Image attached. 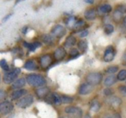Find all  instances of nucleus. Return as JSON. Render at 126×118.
<instances>
[{
	"mask_svg": "<svg viewBox=\"0 0 126 118\" xmlns=\"http://www.w3.org/2000/svg\"><path fill=\"white\" fill-rule=\"evenodd\" d=\"M110 118H121V116L119 114H114L110 116Z\"/></svg>",
	"mask_w": 126,
	"mask_h": 118,
	"instance_id": "obj_38",
	"label": "nucleus"
},
{
	"mask_svg": "<svg viewBox=\"0 0 126 118\" xmlns=\"http://www.w3.org/2000/svg\"><path fill=\"white\" fill-rule=\"evenodd\" d=\"M93 85H90V84H88V83H84L80 85V87H79V93L83 96L88 95V94L91 93V92L93 91Z\"/></svg>",
	"mask_w": 126,
	"mask_h": 118,
	"instance_id": "obj_11",
	"label": "nucleus"
},
{
	"mask_svg": "<svg viewBox=\"0 0 126 118\" xmlns=\"http://www.w3.org/2000/svg\"><path fill=\"white\" fill-rule=\"evenodd\" d=\"M104 118H110V116H105Z\"/></svg>",
	"mask_w": 126,
	"mask_h": 118,
	"instance_id": "obj_42",
	"label": "nucleus"
},
{
	"mask_svg": "<svg viewBox=\"0 0 126 118\" xmlns=\"http://www.w3.org/2000/svg\"><path fill=\"white\" fill-rule=\"evenodd\" d=\"M76 43V39L75 37L74 36H69L67 38V40H66L65 43H64V46L67 47H73V46H74Z\"/></svg>",
	"mask_w": 126,
	"mask_h": 118,
	"instance_id": "obj_20",
	"label": "nucleus"
},
{
	"mask_svg": "<svg viewBox=\"0 0 126 118\" xmlns=\"http://www.w3.org/2000/svg\"><path fill=\"white\" fill-rule=\"evenodd\" d=\"M116 82H117L116 77L114 76L113 74H110L105 78V80H104V85H105V86H111V85H113Z\"/></svg>",
	"mask_w": 126,
	"mask_h": 118,
	"instance_id": "obj_16",
	"label": "nucleus"
},
{
	"mask_svg": "<svg viewBox=\"0 0 126 118\" xmlns=\"http://www.w3.org/2000/svg\"><path fill=\"white\" fill-rule=\"evenodd\" d=\"M67 55V51L63 47H60L56 48L54 52V57L56 60H61Z\"/></svg>",
	"mask_w": 126,
	"mask_h": 118,
	"instance_id": "obj_10",
	"label": "nucleus"
},
{
	"mask_svg": "<svg viewBox=\"0 0 126 118\" xmlns=\"http://www.w3.org/2000/svg\"><path fill=\"white\" fill-rule=\"evenodd\" d=\"M53 62L52 56L49 54H45L40 58V64L42 68H47L50 66V65Z\"/></svg>",
	"mask_w": 126,
	"mask_h": 118,
	"instance_id": "obj_9",
	"label": "nucleus"
},
{
	"mask_svg": "<svg viewBox=\"0 0 126 118\" xmlns=\"http://www.w3.org/2000/svg\"><path fill=\"white\" fill-rule=\"evenodd\" d=\"M86 83L93 85H98L103 80V76L100 73H91L86 78Z\"/></svg>",
	"mask_w": 126,
	"mask_h": 118,
	"instance_id": "obj_2",
	"label": "nucleus"
},
{
	"mask_svg": "<svg viewBox=\"0 0 126 118\" xmlns=\"http://www.w3.org/2000/svg\"><path fill=\"white\" fill-rule=\"evenodd\" d=\"M14 108L13 104L9 101H4V102L0 103V114L1 115H7L11 112Z\"/></svg>",
	"mask_w": 126,
	"mask_h": 118,
	"instance_id": "obj_5",
	"label": "nucleus"
},
{
	"mask_svg": "<svg viewBox=\"0 0 126 118\" xmlns=\"http://www.w3.org/2000/svg\"><path fill=\"white\" fill-rule=\"evenodd\" d=\"M4 97H5V93H4V91L2 90H0V99L4 98Z\"/></svg>",
	"mask_w": 126,
	"mask_h": 118,
	"instance_id": "obj_37",
	"label": "nucleus"
},
{
	"mask_svg": "<svg viewBox=\"0 0 126 118\" xmlns=\"http://www.w3.org/2000/svg\"><path fill=\"white\" fill-rule=\"evenodd\" d=\"M20 73V70L19 69H15L12 70V71H10L7 72L4 75V82L5 84H11L15 81V80L17 78V76Z\"/></svg>",
	"mask_w": 126,
	"mask_h": 118,
	"instance_id": "obj_3",
	"label": "nucleus"
},
{
	"mask_svg": "<svg viewBox=\"0 0 126 118\" xmlns=\"http://www.w3.org/2000/svg\"><path fill=\"white\" fill-rule=\"evenodd\" d=\"M124 27H126V16L124 18Z\"/></svg>",
	"mask_w": 126,
	"mask_h": 118,
	"instance_id": "obj_40",
	"label": "nucleus"
},
{
	"mask_svg": "<svg viewBox=\"0 0 126 118\" xmlns=\"http://www.w3.org/2000/svg\"><path fill=\"white\" fill-rule=\"evenodd\" d=\"M123 17V11H121L120 10H117L113 12V19L116 22H118L122 19Z\"/></svg>",
	"mask_w": 126,
	"mask_h": 118,
	"instance_id": "obj_24",
	"label": "nucleus"
},
{
	"mask_svg": "<svg viewBox=\"0 0 126 118\" xmlns=\"http://www.w3.org/2000/svg\"><path fill=\"white\" fill-rule=\"evenodd\" d=\"M26 93H27V90H24V89H18V90H16L15 91H13L11 93V98L13 100H16V99L24 96Z\"/></svg>",
	"mask_w": 126,
	"mask_h": 118,
	"instance_id": "obj_14",
	"label": "nucleus"
},
{
	"mask_svg": "<svg viewBox=\"0 0 126 118\" xmlns=\"http://www.w3.org/2000/svg\"><path fill=\"white\" fill-rule=\"evenodd\" d=\"M0 82H1V77H0Z\"/></svg>",
	"mask_w": 126,
	"mask_h": 118,
	"instance_id": "obj_43",
	"label": "nucleus"
},
{
	"mask_svg": "<svg viewBox=\"0 0 126 118\" xmlns=\"http://www.w3.org/2000/svg\"><path fill=\"white\" fill-rule=\"evenodd\" d=\"M84 118H92V116H89V115H86V116H84Z\"/></svg>",
	"mask_w": 126,
	"mask_h": 118,
	"instance_id": "obj_41",
	"label": "nucleus"
},
{
	"mask_svg": "<svg viewBox=\"0 0 126 118\" xmlns=\"http://www.w3.org/2000/svg\"><path fill=\"white\" fill-rule=\"evenodd\" d=\"M36 95L40 98H45L47 95L49 94V89L46 86H41L38 89H36Z\"/></svg>",
	"mask_w": 126,
	"mask_h": 118,
	"instance_id": "obj_12",
	"label": "nucleus"
},
{
	"mask_svg": "<svg viewBox=\"0 0 126 118\" xmlns=\"http://www.w3.org/2000/svg\"><path fill=\"white\" fill-rule=\"evenodd\" d=\"M119 91H120V93L122 94L124 97H126V86L125 85H121V86L119 87Z\"/></svg>",
	"mask_w": 126,
	"mask_h": 118,
	"instance_id": "obj_34",
	"label": "nucleus"
},
{
	"mask_svg": "<svg viewBox=\"0 0 126 118\" xmlns=\"http://www.w3.org/2000/svg\"><path fill=\"white\" fill-rule=\"evenodd\" d=\"M34 101V98L31 95H26L23 97L17 103V106L21 109H26L27 107L30 106Z\"/></svg>",
	"mask_w": 126,
	"mask_h": 118,
	"instance_id": "obj_4",
	"label": "nucleus"
},
{
	"mask_svg": "<svg viewBox=\"0 0 126 118\" xmlns=\"http://www.w3.org/2000/svg\"><path fill=\"white\" fill-rule=\"evenodd\" d=\"M85 17L87 20H94L97 17V12L94 9H90L86 11L85 13Z\"/></svg>",
	"mask_w": 126,
	"mask_h": 118,
	"instance_id": "obj_17",
	"label": "nucleus"
},
{
	"mask_svg": "<svg viewBox=\"0 0 126 118\" xmlns=\"http://www.w3.org/2000/svg\"><path fill=\"white\" fill-rule=\"evenodd\" d=\"M90 109H91V110H93V112H97V111H98L100 109V103L96 100L93 101L91 103V106H90Z\"/></svg>",
	"mask_w": 126,
	"mask_h": 118,
	"instance_id": "obj_23",
	"label": "nucleus"
},
{
	"mask_svg": "<svg viewBox=\"0 0 126 118\" xmlns=\"http://www.w3.org/2000/svg\"><path fill=\"white\" fill-rule=\"evenodd\" d=\"M87 35H88V30H81V31L79 33V37H81V38H84V37H86Z\"/></svg>",
	"mask_w": 126,
	"mask_h": 118,
	"instance_id": "obj_35",
	"label": "nucleus"
},
{
	"mask_svg": "<svg viewBox=\"0 0 126 118\" xmlns=\"http://www.w3.org/2000/svg\"><path fill=\"white\" fill-rule=\"evenodd\" d=\"M85 2L87 3V4H93V3H94V0H85Z\"/></svg>",
	"mask_w": 126,
	"mask_h": 118,
	"instance_id": "obj_39",
	"label": "nucleus"
},
{
	"mask_svg": "<svg viewBox=\"0 0 126 118\" xmlns=\"http://www.w3.org/2000/svg\"><path fill=\"white\" fill-rule=\"evenodd\" d=\"M118 71V67L117 66H109L106 70H105V73H108V74H113L116 73Z\"/></svg>",
	"mask_w": 126,
	"mask_h": 118,
	"instance_id": "obj_31",
	"label": "nucleus"
},
{
	"mask_svg": "<svg viewBox=\"0 0 126 118\" xmlns=\"http://www.w3.org/2000/svg\"><path fill=\"white\" fill-rule=\"evenodd\" d=\"M24 45H25V47H28L30 51H35V49H37L39 47H41V43L38 42H33V43H26V42H24Z\"/></svg>",
	"mask_w": 126,
	"mask_h": 118,
	"instance_id": "obj_21",
	"label": "nucleus"
},
{
	"mask_svg": "<svg viewBox=\"0 0 126 118\" xmlns=\"http://www.w3.org/2000/svg\"><path fill=\"white\" fill-rule=\"evenodd\" d=\"M23 67L26 70H30V71H34V70H36L37 68H38L37 67V64L33 59H30V60L26 61L24 66H23Z\"/></svg>",
	"mask_w": 126,
	"mask_h": 118,
	"instance_id": "obj_15",
	"label": "nucleus"
},
{
	"mask_svg": "<svg viewBox=\"0 0 126 118\" xmlns=\"http://www.w3.org/2000/svg\"><path fill=\"white\" fill-rule=\"evenodd\" d=\"M77 18L74 17V16H69L66 19V25L69 28H74L76 24V22H77Z\"/></svg>",
	"mask_w": 126,
	"mask_h": 118,
	"instance_id": "obj_19",
	"label": "nucleus"
},
{
	"mask_svg": "<svg viewBox=\"0 0 126 118\" xmlns=\"http://www.w3.org/2000/svg\"><path fill=\"white\" fill-rule=\"evenodd\" d=\"M65 112L68 115L74 116L76 118H79L82 116V110L79 107H74V106H68L65 109Z\"/></svg>",
	"mask_w": 126,
	"mask_h": 118,
	"instance_id": "obj_6",
	"label": "nucleus"
},
{
	"mask_svg": "<svg viewBox=\"0 0 126 118\" xmlns=\"http://www.w3.org/2000/svg\"><path fill=\"white\" fill-rule=\"evenodd\" d=\"M104 30H105V33L106 35H110V34L113 33L114 31V27L112 24L110 23H108V24H105V28H104Z\"/></svg>",
	"mask_w": 126,
	"mask_h": 118,
	"instance_id": "obj_26",
	"label": "nucleus"
},
{
	"mask_svg": "<svg viewBox=\"0 0 126 118\" xmlns=\"http://www.w3.org/2000/svg\"><path fill=\"white\" fill-rule=\"evenodd\" d=\"M110 104H111L112 106H114V107H117V106H119L121 103H122L121 99L117 97H111V99H110Z\"/></svg>",
	"mask_w": 126,
	"mask_h": 118,
	"instance_id": "obj_25",
	"label": "nucleus"
},
{
	"mask_svg": "<svg viewBox=\"0 0 126 118\" xmlns=\"http://www.w3.org/2000/svg\"><path fill=\"white\" fill-rule=\"evenodd\" d=\"M42 41H43L46 44H52L53 42H54V39H53V37L49 35H42Z\"/></svg>",
	"mask_w": 126,
	"mask_h": 118,
	"instance_id": "obj_30",
	"label": "nucleus"
},
{
	"mask_svg": "<svg viewBox=\"0 0 126 118\" xmlns=\"http://www.w3.org/2000/svg\"><path fill=\"white\" fill-rule=\"evenodd\" d=\"M26 80L29 85L33 87H41L45 85L46 79L44 77L38 74H30L26 77Z\"/></svg>",
	"mask_w": 126,
	"mask_h": 118,
	"instance_id": "obj_1",
	"label": "nucleus"
},
{
	"mask_svg": "<svg viewBox=\"0 0 126 118\" xmlns=\"http://www.w3.org/2000/svg\"><path fill=\"white\" fill-rule=\"evenodd\" d=\"M79 55V51L76 48H71L69 52V59H75Z\"/></svg>",
	"mask_w": 126,
	"mask_h": 118,
	"instance_id": "obj_29",
	"label": "nucleus"
},
{
	"mask_svg": "<svg viewBox=\"0 0 126 118\" xmlns=\"http://www.w3.org/2000/svg\"><path fill=\"white\" fill-rule=\"evenodd\" d=\"M112 94V90H110V89H105V90H104V95L105 96H110Z\"/></svg>",
	"mask_w": 126,
	"mask_h": 118,
	"instance_id": "obj_36",
	"label": "nucleus"
},
{
	"mask_svg": "<svg viewBox=\"0 0 126 118\" xmlns=\"http://www.w3.org/2000/svg\"><path fill=\"white\" fill-rule=\"evenodd\" d=\"M115 49L110 46L108 47L105 51V54H104V60L105 62H110L113 60L114 57H115Z\"/></svg>",
	"mask_w": 126,
	"mask_h": 118,
	"instance_id": "obj_8",
	"label": "nucleus"
},
{
	"mask_svg": "<svg viewBox=\"0 0 126 118\" xmlns=\"http://www.w3.org/2000/svg\"><path fill=\"white\" fill-rule=\"evenodd\" d=\"M0 66L2 67V69H4V71H9V65H8L7 61L6 59H2L0 60Z\"/></svg>",
	"mask_w": 126,
	"mask_h": 118,
	"instance_id": "obj_32",
	"label": "nucleus"
},
{
	"mask_svg": "<svg viewBox=\"0 0 126 118\" xmlns=\"http://www.w3.org/2000/svg\"><path fill=\"white\" fill-rule=\"evenodd\" d=\"M98 11H99L100 13H103V14H107V13H110V11H112V7L108 4H102V5H100L99 8H98Z\"/></svg>",
	"mask_w": 126,
	"mask_h": 118,
	"instance_id": "obj_18",
	"label": "nucleus"
},
{
	"mask_svg": "<svg viewBox=\"0 0 126 118\" xmlns=\"http://www.w3.org/2000/svg\"><path fill=\"white\" fill-rule=\"evenodd\" d=\"M117 78L119 81H124V80L126 79V70L123 69V70H121V71H119Z\"/></svg>",
	"mask_w": 126,
	"mask_h": 118,
	"instance_id": "obj_28",
	"label": "nucleus"
},
{
	"mask_svg": "<svg viewBox=\"0 0 126 118\" xmlns=\"http://www.w3.org/2000/svg\"><path fill=\"white\" fill-rule=\"evenodd\" d=\"M51 33L53 34V35L56 37V38H61L62 36H64L66 34V29L62 26V25H55L54 27H53Z\"/></svg>",
	"mask_w": 126,
	"mask_h": 118,
	"instance_id": "obj_7",
	"label": "nucleus"
},
{
	"mask_svg": "<svg viewBox=\"0 0 126 118\" xmlns=\"http://www.w3.org/2000/svg\"><path fill=\"white\" fill-rule=\"evenodd\" d=\"M87 47H88V44H87V42H86V41L81 40V41H79V42H78V47H79V50H81L82 52L86 51Z\"/></svg>",
	"mask_w": 126,
	"mask_h": 118,
	"instance_id": "obj_22",
	"label": "nucleus"
},
{
	"mask_svg": "<svg viewBox=\"0 0 126 118\" xmlns=\"http://www.w3.org/2000/svg\"><path fill=\"white\" fill-rule=\"evenodd\" d=\"M61 97V103H70L73 102V97H68V96H66V95H61L60 96Z\"/></svg>",
	"mask_w": 126,
	"mask_h": 118,
	"instance_id": "obj_27",
	"label": "nucleus"
},
{
	"mask_svg": "<svg viewBox=\"0 0 126 118\" xmlns=\"http://www.w3.org/2000/svg\"><path fill=\"white\" fill-rule=\"evenodd\" d=\"M26 84V79L23 78H18V79H16L14 82H13L12 85H11V88L13 90H18V89H22V87H23Z\"/></svg>",
	"mask_w": 126,
	"mask_h": 118,
	"instance_id": "obj_13",
	"label": "nucleus"
},
{
	"mask_svg": "<svg viewBox=\"0 0 126 118\" xmlns=\"http://www.w3.org/2000/svg\"><path fill=\"white\" fill-rule=\"evenodd\" d=\"M84 25H85V22L83 21V20H79V21L76 22V24H75V26H74V28L80 29V28H82Z\"/></svg>",
	"mask_w": 126,
	"mask_h": 118,
	"instance_id": "obj_33",
	"label": "nucleus"
}]
</instances>
